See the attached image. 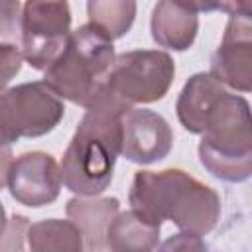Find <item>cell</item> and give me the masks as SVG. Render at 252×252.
Masks as SVG:
<instances>
[{
  "label": "cell",
  "instance_id": "7c38bea8",
  "mask_svg": "<svg viewBox=\"0 0 252 252\" xmlns=\"http://www.w3.org/2000/svg\"><path fill=\"white\" fill-rule=\"evenodd\" d=\"M152 39L165 49L187 51L199 32V16L177 0H159L150 20Z\"/></svg>",
  "mask_w": 252,
  "mask_h": 252
},
{
  "label": "cell",
  "instance_id": "7402d4cb",
  "mask_svg": "<svg viewBox=\"0 0 252 252\" xmlns=\"http://www.w3.org/2000/svg\"><path fill=\"white\" fill-rule=\"evenodd\" d=\"M222 12L228 16H252V0H224Z\"/></svg>",
  "mask_w": 252,
  "mask_h": 252
},
{
  "label": "cell",
  "instance_id": "4fadbf2b",
  "mask_svg": "<svg viewBox=\"0 0 252 252\" xmlns=\"http://www.w3.org/2000/svg\"><path fill=\"white\" fill-rule=\"evenodd\" d=\"M224 89L226 87L219 83L211 73L203 71L191 75L175 102V112L181 126L191 134H201L209 108Z\"/></svg>",
  "mask_w": 252,
  "mask_h": 252
},
{
  "label": "cell",
  "instance_id": "5b68a950",
  "mask_svg": "<svg viewBox=\"0 0 252 252\" xmlns=\"http://www.w3.org/2000/svg\"><path fill=\"white\" fill-rule=\"evenodd\" d=\"M65 116L63 98L45 83L32 81L0 91V144L39 138Z\"/></svg>",
  "mask_w": 252,
  "mask_h": 252
},
{
  "label": "cell",
  "instance_id": "5bb4252c",
  "mask_svg": "<svg viewBox=\"0 0 252 252\" xmlns=\"http://www.w3.org/2000/svg\"><path fill=\"white\" fill-rule=\"evenodd\" d=\"M161 224L142 217L138 211H118L106 230V248L114 252H148L159 244Z\"/></svg>",
  "mask_w": 252,
  "mask_h": 252
},
{
  "label": "cell",
  "instance_id": "9a60e30c",
  "mask_svg": "<svg viewBox=\"0 0 252 252\" xmlns=\"http://www.w3.org/2000/svg\"><path fill=\"white\" fill-rule=\"evenodd\" d=\"M28 248L33 252H81L85 248L83 234L73 220L43 219L32 222L26 232Z\"/></svg>",
  "mask_w": 252,
  "mask_h": 252
},
{
  "label": "cell",
  "instance_id": "9c48e42d",
  "mask_svg": "<svg viewBox=\"0 0 252 252\" xmlns=\"http://www.w3.org/2000/svg\"><path fill=\"white\" fill-rule=\"evenodd\" d=\"M209 73L232 91H252V16L228 18Z\"/></svg>",
  "mask_w": 252,
  "mask_h": 252
},
{
  "label": "cell",
  "instance_id": "44dd1931",
  "mask_svg": "<svg viewBox=\"0 0 252 252\" xmlns=\"http://www.w3.org/2000/svg\"><path fill=\"white\" fill-rule=\"evenodd\" d=\"M12 161H14V154L10 144H0V191L8 185V173H10ZM0 213H4L2 203H0Z\"/></svg>",
  "mask_w": 252,
  "mask_h": 252
},
{
  "label": "cell",
  "instance_id": "277c9868",
  "mask_svg": "<svg viewBox=\"0 0 252 252\" xmlns=\"http://www.w3.org/2000/svg\"><path fill=\"white\" fill-rule=\"evenodd\" d=\"M114 55L112 39L93 24H83L71 32L65 49L43 71V81L63 100L85 108L104 85Z\"/></svg>",
  "mask_w": 252,
  "mask_h": 252
},
{
  "label": "cell",
  "instance_id": "603a6c76",
  "mask_svg": "<svg viewBox=\"0 0 252 252\" xmlns=\"http://www.w3.org/2000/svg\"><path fill=\"white\" fill-rule=\"evenodd\" d=\"M195 12H222L224 0H177Z\"/></svg>",
  "mask_w": 252,
  "mask_h": 252
},
{
  "label": "cell",
  "instance_id": "ffe728a7",
  "mask_svg": "<svg viewBox=\"0 0 252 252\" xmlns=\"http://www.w3.org/2000/svg\"><path fill=\"white\" fill-rule=\"evenodd\" d=\"M161 248H163V250H169V248H173V250H205L207 244L201 240V236L179 230V232L173 234L167 242H163Z\"/></svg>",
  "mask_w": 252,
  "mask_h": 252
},
{
  "label": "cell",
  "instance_id": "e0dca14e",
  "mask_svg": "<svg viewBox=\"0 0 252 252\" xmlns=\"http://www.w3.org/2000/svg\"><path fill=\"white\" fill-rule=\"evenodd\" d=\"M0 43H22V4L20 0H0Z\"/></svg>",
  "mask_w": 252,
  "mask_h": 252
},
{
  "label": "cell",
  "instance_id": "ac0fdd59",
  "mask_svg": "<svg viewBox=\"0 0 252 252\" xmlns=\"http://www.w3.org/2000/svg\"><path fill=\"white\" fill-rule=\"evenodd\" d=\"M24 63L22 49L18 45L0 43V91H4L10 81L20 73Z\"/></svg>",
  "mask_w": 252,
  "mask_h": 252
},
{
  "label": "cell",
  "instance_id": "3957f363",
  "mask_svg": "<svg viewBox=\"0 0 252 252\" xmlns=\"http://www.w3.org/2000/svg\"><path fill=\"white\" fill-rule=\"evenodd\" d=\"M199 161L217 179L244 183L252 175V122L244 96L222 91L209 108L199 142Z\"/></svg>",
  "mask_w": 252,
  "mask_h": 252
},
{
  "label": "cell",
  "instance_id": "ba28073f",
  "mask_svg": "<svg viewBox=\"0 0 252 252\" xmlns=\"http://www.w3.org/2000/svg\"><path fill=\"white\" fill-rule=\"evenodd\" d=\"M173 148L169 122L148 108L130 106L120 116V156L132 163L150 165L167 158Z\"/></svg>",
  "mask_w": 252,
  "mask_h": 252
},
{
  "label": "cell",
  "instance_id": "52a82bcc",
  "mask_svg": "<svg viewBox=\"0 0 252 252\" xmlns=\"http://www.w3.org/2000/svg\"><path fill=\"white\" fill-rule=\"evenodd\" d=\"M71 35V8L67 0H26L22 8V55L35 69L45 71L65 49Z\"/></svg>",
  "mask_w": 252,
  "mask_h": 252
},
{
  "label": "cell",
  "instance_id": "d6986e66",
  "mask_svg": "<svg viewBox=\"0 0 252 252\" xmlns=\"http://www.w3.org/2000/svg\"><path fill=\"white\" fill-rule=\"evenodd\" d=\"M28 226H30V220L24 217V215H14L12 219H8V226H6V232L0 240V248H16V250H22L24 248V238H26V232H28Z\"/></svg>",
  "mask_w": 252,
  "mask_h": 252
},
{
  "label": "cell",
  "instance_id": "8fae6325",
  "mask_svg": "<svg viewBox=\"0 0 252 252\" xmlns=\"http://www.w3.org/2000/svg\"><path fill=\"white\" fill-rule=\"evenodd\" d=\"M120 211V201L116 197H98V195H77L67 201L65 213L67 219L77 224L83 234L87 250H108L106 248V230L110 220Z\"/></svg>",
  "mask_w": 252,
  "mask_h": 252
},
{
  "label": "cell",
  "instance_id": "30bf717a",
  "mask_svg": "<svg viewBox=\"0 0 252 252\" xmlns=\"http://www.w3.org/2000/svg\"><path fill=\"white\" fill-rule=\"evenodd\" d=\"M61 185V169L51 154L26 152L14 158L6 187L20 205L39 209L59 197Z\"/></svg>",
  "mask_w": 252,
  "mask_h": 252
},
{
  "label": "cell",
  "instance_id": "8992f818",
  "mask_svg": "<svg viewBox=\"0 0 252 252\" xmlns=\"http://www.w3.org/2000/svg\"><path fill=\"white\" fill-rule=\"evenodd\" d=\"M175 77V63L159 49H134L114 55L104 85L126 104L161 100Z\"/></svg>",
  "mask_w": 252,
  "mask_h": 252
},
{
  "label": "cell",
  "instance_id": "2e32d148",
  "mask_svg": "<svg viewBox=\"0 0 252 252\" xmlns=\"http://www.w3.org/2000/svg\"><path fill=\"white\" fill-rule=\"evenodd\" d=\"M89 24L98 28L106 37H124L136 20V0H87Z\"/></svg>",
  "mask_w": 252,
  "mask_h": 252
},
{
  "label": "cell",
  "instance_id": "7a4b0ae2",
  "mask_svg": "<svg viewBox=\"0 0 252 252\" xmlns=\"http://www.w3.org/2000/svg\"><path fill=\"white\" fill-rule=\"evenodd\" d=\"M130 209L148 220L173 222L179 230L197 236L209 234L220 219L219 193L183 169H140L128 191Z\"/></svg>",
  "mask_w": 252,
  "mask_h": 252
},
{
  "label": "cell",
  "instance_id": "6da1fadb",
  "mask_svg": "<svg viewBox=\"0 0 252 252\" xmlns=\"http://www.w3.org/2000/svg\"><path fill=\"white\" fill-rule=\"evenodd\" d=\"M130 104L102 85L63 152L59 169L63 185L75 195H100L108 189L120 156V116Z\"/></svg>",
  "mask_w": 252,
  "mask_h": 252
}]
</instances>
